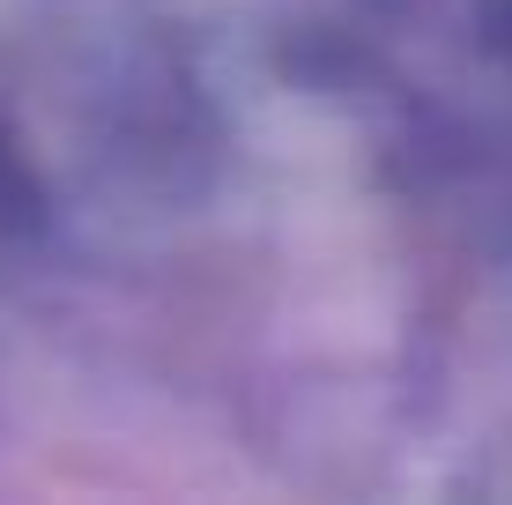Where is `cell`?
<instances>
[{
	"label": "cell",
	"mask_w": 512,
	"mask_h": 505,
	"mask_svg": "<svg viewBox=\"0 0 512 505\" xmlns=\"http://www.w3.org/2000/svg\"><path fill=\"white\" fill-rule=\"evenodd\" d=\"M38 216H45L38 179H30V164L15 156V142H0V238H15V231H38Z\"/></svg>",
	"instance_id": "6da1fadb"
}]
</instances>
